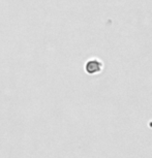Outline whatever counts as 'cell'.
<instances>
[{
	"mask_svg": "<svg viewBox=\"0 0 152 158\" xmlns=\"http://www.w3.org/2000/svg\"><path fill=\"white\" fill-rule=\"evenodd\" d=\"M103 68V62L98 60V59H91V60H88L87 63L85 64V71L88 74H90V76L101 73Z\"/></svg>",
	"mask_w": 152,
	"mask_h": 158,
	"instance_id": "obj_1",
	"label": "cell"
}]
</instances>
